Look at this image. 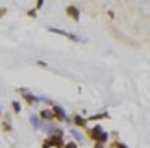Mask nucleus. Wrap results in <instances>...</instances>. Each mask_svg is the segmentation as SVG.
Returning a JSON list of instances; mask_svg holds the SVG:
<instances>
[{
	"label": "nucleus",
	"mask_w": 150,
	"mask_h": 148,
	"mask_svg": "<svg viewBox=\"0 0 150 148\" xmlns=\"http://www.w3.org/2000/svg\"><path fill=\"white\" fill-rule=\"evenodd\" d=\"M36 6H37V8H42V6H44V2H37Z\"/></svg>",
	"instance_id": "obj_18"
},
{
	"label": "nucleus",
	"mask_w": 150,
	"mask_h": 148,
	"mask_svg": "<svg viewBox=\"0 0 150 148\" xmlns=\"http://www.w3.org/2000/svg\"><path fill=\"white\" fill-rule=\"evenodd\" d=\"M52 113H53V118L55 119H58V121H68V116H66V113H65V109L62 108V106H58V105H53V108H52Z\"/></svg>",
	"instance_id": "obj_2"
},
{
	"label": "nucleus",
	"mask_w": 150,
	"mask_h": 148,
	"mask_svg": "<svg viewBox=\"0 0 150 148\" xmlns=\"http://www.w3.org/2000/svg\"><path fill=\"white\" fill-rule=\"evenodd\" d=\"M66 15L71 16L74 21H79V18H81V13H79V10L76 8V6H73V5H69L68 8H66Z\"/></svg>",
	"instance_id": "obj_4"
},
{
	"label": "nucleus",
	"mask_w": 150,
	"mask_h": 148,
	"mask_svg": "<svg viewBox=\"0 0 150 148\" xmlns=\"http://www.w3.org/2000/svg\"><path fill=\"white\" fill-rule=\"evenodd\" d=\"M63 148H78V145H76L74 142H69V143H66Z\"/></svg>",
	"instance_id": "obj_13"
},
{
	"label": "nucleus",
	"mask_w": 150,
	"mask_h": 148,
	"mask_svg": "<svg viewBox=\"0 0 150 148\" xmlns=\"http://www.w3.org/2000/svg\"><path fill=\"white\" fill-rule=\"evenodd\" d=\"M42 148H49V147H47V145H45V143H44V145H42Z\"/></svg>",
	"instance_id": "obj_20"
},
{
	"label": "nucleus",
	"mask_w": 150,
	"mask_h": 148,
	"mask_svg": "<svg viewBox=\"0 0 150 148\" xmlns=\"http://www.w3.org/2000/svg\"><path fill=\"white\" fill-rule=\"evenodd\" d=\"M49 31H50V32H53V34H58V35H65V37H68L69 40H74V42H82L81 39L78 37V35H74V34H69V32L63 31V29H57V27H49Z\"/></svg>",
	"instance_id": "obj_3"
},
{
	"label": "nucleus",
	"mask_w": 150,
	"mask_h": 148,
	"mask_svg": "<svg viewBox=\"0 0 150 148\" xmlns=\"http://www.w3.org/2000/svg\"><path fill=\"white\" fill-rule=\"evenodd\" d=\"M0 116H2V113H0Z\"/></svg>",
	"instance_id": "obj_21"
},
{
	"label": "nucleus",
	"mask_w": 150,
	"mask_h": 148,
	"mask_svg": "<svg viewBox=\"0 0 150 148\" xmlns=\"http://www.w3.org/2000/svg\"><path fill=\"white\" fill-rule=\"evenodd\" d=\"M44 143L47 145V147H53V148H63L65 147V142H63V138L62 137H58V135H50L49 138H47Z\"/></svg>",
	"instance_id": "obj_1"
},
{
	"label": "nucleus",
	"mask_w": 150,
	"mask_h": 148,
	"mask_svg": "<svg viewBox=\"0 0 150 148\" xmlns=\"http://www.w3.org/2000/svg\"><path fill=\"white\" fill-rule=\"evenodd\" d=\"M4 129H5L7 132H10V130H11V127H10V124H8V122H4Z\"/></svg>",
	"instance_id": "obj_16"
},
{
	"label": "nucleus",
	"mask_w": 150,
	"mask_h": 148,
	"mask_svg": "<svg viewBox=\"0 0 150 148\" xmlns=\"http://www.w3.org/2000/svg\"><path fill=\"white\" fill-rule=\"evenodd\" d=\"M28 16H31V18H36V10H29V11H28Z\"/></svg>",
	"instance_id": "obj_15"
},
{
	"label": "nucleus",
	"mask_w": 150,
	"mask_h": 148,
	"mask_svg": "<svg viewBox=\"0 0 150 148\" xmlns=\"http://www.w3.org/2000/svg\"><path fill=\"white\" fill-rule=\"evenodd\" d=\"M108 140V134H107V132H102V134L100 135H98V138H97V143H105V142H107Z\"/></svg>",
	"instance_id": "obj_9"
},
{
	"label": "nucleus",
	"mask_w": 150,
	"mask_h": 148,
	"mask_svg": "<svg viewBox=\"0 0 150 148\" xmlns=\"http://www.w3.org/2000/svg\"><path fill=\"white\" fill-rule=\"evenodd\" d=\"M11 106H13V111L15 113H21V105L18 101H11Z\"/></svg>",
	"instance_id": "obj_11"
},
{
	"label": "nucleus",
	"mask_w": 150,
	"mask_h": 148,
	"mask_svg": "<svg viewBox=\"0 0 150 148\" xmlns=\"http://www.w3.org/2000/svg\"><path fill=\"white\" fill-rule=\"evenodd\" d=\"M23 98H24V101H26L28 105H34V103H37V97H34L33 93H29V92L23 93Z\"/></svg>",
	"instance_id": "obj_8"
},
{
	"label": "nucleus",
	"mask_w": 150,
	"mask_h": 148,
	"mask_svg": "<svg viewBox=\"0 0 150 148\" xmlns=\"http://www.w3.org/2000/svg\"><path fill=\"white\" fill-rule=\"evenodd\" d=\"M73 122H74L78 127H86V122H87V121H86L81 114H74V116H73Z\"/></svg>",
	"instance_id": "obj_6"
},
{
	"label": "nucleus",
	"mask_w": 150,
	"mask_h": 148,
	"mask_svg": "<svg viewBox=\"0 0 150 148\" xmlns=\"http://www.w3.org/2000/svg\"><path fill=\"white\" fill-rule=\"evenodd\" d=\"M115 148H127V147L123 145V143H115Z\"/></svg>",
	"instance_id": "obj_17"
},
{
	"label": "nucleus",
	"mask_w": 150,
	"mask_h": 148,
	"mask_svg": "<svg viewBox=\"0 0 150 148\" xmlns=\"http://www.w3.org/2000/svg\"><path fill=\"white\" fill-rule=\"evenodd\" d=\"M103 118H108V114L107 113H102V114H98V116H91V121H97V119H103Z\"/></svg>",
	"instance_id": "obj_12"
},
{
	"label": "nucleus",
	"mask_w": 150,
	"mask_h": 148,
	"mask_svg": "<svg viewBox=\"0 0 150 148\" xmlns=\"http://www.w3.org/2000/svg\"><path fill=\"white\" fill-rule=\"evenodd\" d=\"M37 64L39 66H47V63H44V61H37Z\"/></svg>",
	"instance_id": "obj_19"
},
{
	"label": "nucleus",
	"mask_w": 150,
	"mask_h": 148,
	"mask_svg": "<svg viewBox=\"0 0 150 148\" xmlns=\"http://www.w3.org/2000/svg\"><path fill=\"white\" fill-rule=\"evenodd\" d=\"M29 121L33 122V125H34L36 129H39V127H40V122H39V119H37L36 116H31V118H29Z\"/></svg>",
	"instance_id": "obj_10"
},
{
	"label": "nucleus",
	"mask_w": 150,
	"mask_h": 148,
	"mask_svg": "<svg viewBox=\"0 0 150 148\" xmlns=\"http://www.w3.org/2000/svg\"><path fill=\"white\" fill-rule=\"evenodd\" d=\"M71 134H73V135H74V137H76V138H78V140H82V135H81V134H79V132H76V130H71Z\"/></svg>",
	"instance_id": "obj_14"
},
{
	"label": "nucleus",
	"mask_w": 150,
	"mask_h": 148,
	"mask_svg": "<svg viewBox=\"0 0 150 148\" xmlns=\"http://www.w3.org/2000/svg\"><path fill=\"white\" fill-rule=\"evenodd\" d=\"M102 132H103V130H102V125H95L94 129H91V130H87V134H89V137H91L92 140H95V142H97L98 135H100Z\"/></svg>",
	"instance_id": "obj_5"
},
{
	"label": "nucleus",
	"mask_w": 150,
	"mask_h": 148,
	"mask_svg": "<svg viewBox=\"0 0 150 148\" xmlns=\"http://www.w3.org/2000/svg\"><path fill=\"white\" fill-rule=\"evenodd\" d=\"M39 116H40V119H44V121H52V119H53L52 109H42Z\"/></svg>",
	"instance_id": "obj_7"
}]
</instances>
